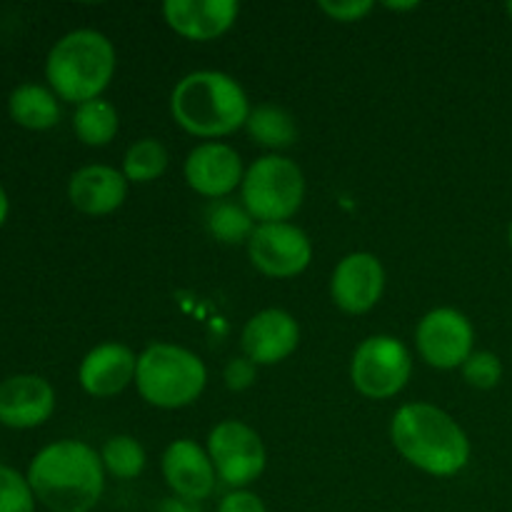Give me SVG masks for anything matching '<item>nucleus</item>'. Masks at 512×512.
Wrapping results in <instances>:
<instances>
[{
	"mask_svg": "<svg viewBox=\"0 0 512 512\" xmlns=\"http://www.w3.org/2000/svg\"><path fill=\"white\" fill-rule=\"evenodd\" d=\"M170 113L195 138H223L248 123L250 103L243 85L220 70L185 75L170 95Z\"/></svg>",
	"mask_w": 512,
	"mask_h": 512,
	"instance_id": "nucleus-3",
	"label": "nucleus"
},
{
	"mask_svg": "<svg viewBox=\"0 0 512 512\" xmlns=\"http://www.w3.org/2000/svg\"><path fill=\"white\" fill-rule=\"evenodd\" d=\"M320 10L338 23H355L373 10L370 0H320Z\"/></svg>",
	"mask_w": 512,
	"mask_h": 512,
	"instance_id": "nucleus-27",
	"label": "nucleus"
},
{
	"mask_svg": "<svg viewBox=\"0 0 512 512\" xmlns=\"http://www.w3.org/2000/svg\"><path fill=\"white\" fill-rule=\"evenodd\" d=\"M163 478L175 493V498L200 503V500L213 495L218 473H215L208 450L200 448L195 440L183 438L165 448Z\"/></svg>",
	"mask_w": 512,
	"mask_h": 512,
	"instance_id": "nucleus-14",
	"label": "nucleus"
},
{
	"mask_svg": "<svg viewBox=\"0 0 512 512\" xmlns=\"http://www.w3.org/2000/svg\"><path fill=\"white\" fill-rule=\"evenodd\" d=\"M463 378L465 383L473 385V388L490 390L500 383V378H503V363H500V358L495 353L478 350V353H473L463 363Z\"/></svg>",
	"mask_w": 512,
	"mask_h": 512,
	"instance_id": "nucleus-26",
	"label": "nucleus"
},
{
	"mask_svg": "<svg viewBox=\"0 0 512 512\" xmlns=\"http://www.w3.org/2000/svg\"><path fill=\"white\" fill-rule=\"evenodd\" d=\"M413 375L410 350L393 335H373L358 345L350 363L355 390L370 400L398 395Z\"/></svg>",
	"mask_w": 512,
	"mask_h": 512,
	"instance_id": "nucleus-7",
	"label": "nucleus"
},
{
	"mask_svg": "<svg viewBox=\"0 0 512 512\" xmlns=\"http://www.w3.org/2000/svg\"><path fill=\"white\" fill-rule=\"evenodd\" d=\"M208 383L203 360L188 348L155 343L138 355L135 385L145 403L163 410H178L195 403Z\"/></svg>",
	"mask_w": 512,
	"mask_h": 512,
	"instance_id": "nucleus-5",
	"label": "nucleus"
},
{
	"mask_svg": "<svg viewBox=\"0 0 512 512\" xmlns=\"http://www.w3.org/2000/svg\"><path fill=\"white\" fill-rule=\"evenodd\" d=\"M208 455L218 478L235 490L255 483L268 460L260 435L240 420H223L210 430Z\"/></svg>",
	"mask_w": 512,
	"mask_h": 512,
	"instance_id": "nucleus-8",
	"label": "nucleus"
},
{
	"mask_svg": "<svg viewBox=\"0 0 512 512\" xmlns=\"http://www.w3.org/2000/svg\"><path fill=\"white\" fill-rule=\"evenodd\" d=\"M158 512H200L198 503H190V500L183 498H170L160 505Z\"/></svg>",
	"mask_w": 512,
	"mask_h": 512,
	"instance_id": "nucleus-30",
	"label": "nucleus"
},
{
	"mask_svg": "<svg viewBox=\"0 0 512 512\" xmlns=\"http://www.w3.org/2000/svg\"><path fill=\"white\" fill-rule=\"evenodd\" d=\"M245 128H248L250 138L255 143L273 150L290 148L295 143V138H298L295 118L288 110L280 108V105H258L255 110H250Z\"/></svg>",
	"mask_w": 512,
	"mask_h": 512,
	"instance_id": "nucleus-20",
	"label": "nucleus"
},
{
	"mask_svg": "<svg viewBox=\"0 0 512 512\" xmlns=\"http://www.w3.org/2000/svg\"><path fill=\"white\" fill-rule=\"evenodd\" d=\"M385 8H390V10H413V8H418V3H385Z\"/></svg>",
	"mask_w": 512,
	"mask_h": 512,
	"instance_id": "nucleus-32",
	"label": "nucleus"
},
{
	"mask_svg": "<svg viewBox=\"0 0 512 512\" xmlns=\"http://www.w3.org/2000/svg\"><path fill=\"white\" fill-rule=\"evenodd\" d=\"M103 468L118 480H133L145 470V450L130 435H115L100 450Z\"/></svg>",
	"mask_w": 512,
	"mask_h": 512,
	"instance_id": "nucleus-24",
	"label": "nucleus"
},
{
	"mask_svg": "<svg viewBox=\"0 0 512 512\" xmlns=\"http://www.w3.org/2000/svg\"><path fill=\"white\" fill-rule=\"evenodd\" d=\"M240 198L258 223H288L305 198L303 170L283 155L258 158L245 170Z\"/></svg>",
	"mask_w": 512,
	"mask_h": 512,
	"instance_id": "nucleus-6",
	"label": "nucleus"
},
{
	"mask_svg": "<svg viewBox=\"0 0 512 512\" xmlns=\"http://www.w3.org/2000/svg\"><path fill=\"white\" fill-rule=\"evenodd\" d=\"M243 160L230 145L208 140L190 150L185 160V180L203 198L223 200L243 185Z\"/></svg>",
	"mask_w": 512,
	"mask_h": 512,
	"instance_id": "nucleus-12",
	"label": "nucleus"
},
{
	"mask_svg": "<svg viewBox=\"0 0 512 512\" xmlns=\"http://www.w3.org/2000/svg\"><path fill=\"white\" fill-rule=\"evenodd\" d=\"M8 210H10L8 195H5L3 185H0V225H3V223H5V218H8Z\"/></svg>",
	"mask_w": 512,
	"mask_h": 512,
	"instance_id": "nucleus-31",
	"label": "nucleus"
},
{
	"mask_svg": "<svg viewBox=\"0 0 512 512\" xmlns=\"http://www.w3.org/2000/svg\"><path fill=\"white\" fill-rule=\"evenodd\" d=\"M255 368L258 365L250 363L248 358H233L228 365H225V385H228L230 390H235V393H240V390H248L250 385L255 383Z\"/></svg>",
	"mask_w": 512,
	"mask_h": 512,
	"instance_id": "nucleus-28",
	"label": "nucleus"
},
{
	"mask_svg": "<svg viewBox=\"0 0 512 512\" xmlns=\"http://www.w3.org/2000/svg\"><path fill=\"white\" fill-rule=\"evenodd\" d=\"M395 450L435 478L458 475L470 460V440L458 420L430 403H408L390 425Z\"/></svg>",
	"mask_w": 512,
	"mask_h": 512,
	"instance_id": "nucleus-2",
	"label": "nucleus"
},
{
	"mask_svg": "<svg viewBox=\"0 0 512 512\" xmlns=\"http://www.w3.org/2000/svg\"><path fill=\"white\" fill-rule=\"evenodd\" d=\"M508 240H510V248H512V223H510V233H508Z\"/></svg>",
	"mask_w": 512,
	"mask_h": 512,
	"instance_id": "nucleus-33",
	"label": "nucleus"
},
{
	"mask_svg": "<svg viewBox=\"0 0 512 512\" xmlns=\"http://www.w3.org/2000/svg\"><path fill=\"white\" fill-rule=\"evenodd\" d=\"M120 128V118H118V110L110 100L103 98H95L88 100V103L78 105L73 115V130L85 145H108L110 140L118 135Z\"/></svg>",
	"mask_w": 512,
	"mask_h": 512,
	"instance_id": "nucleus-21",
	"label": "nucleus"
},
{
	"mask_svg": "<svg viewBox=\"0 0 512 512\" xmlns=\"http://www.w3.org/2000/svg\"><path fill=\"white\" fill-rule=\"evenodd\" d=\"M168 150L160 140L143 138L128 148L123 158V175L128 183H153L168 168Z\"/></svg>",
	"mask_w": 512,
	"mask_h": 512,
	"instance_id": "nucleus-23",
	"label": "nucleus"
},
{
	"mask_svg": "<svg viewBox=\"0 0 512 512\" xmlns=\"http://www.w3.org/2000/svg\"><path fill=\"white\" fill-rule=\"evenodd\" d=\"M475 330L470 320L455 308L430 310L415 330L420 358L438 370L463 368L473 350Z\"/></svg>",
	"mask_w": 512,
	"mask_h": 512,
	"instance_id": "nucleus-10",
	"label": "nucleus"
},
{
	"mask_svg": "<svg viewBox=\"0 0 512 512\" xmlns=\"http://www.w3.org/2000/svg\"><path fill=\"white\" fill-rule=\"evenodd\" d=\"M115 73V48L98 30H73L50 48L45 75L58 98L83 105L100 98Z\"/></svg>",
	"mask_w": 512,
	"mask_h": 512,
	"instance_id": "nucleus-4",
	"label": "nucleus"
},
{
	"mask_svg": "<svg viewBox=\"0 0 512 512\" xmlns=\"http://www.w3.org/2000/svg\"><path fill=\"white\" fill-rule=\"evenodd\" d=\"M508 13H510V18H512V3H508Z\"/></svg>",
	"mask_w": 512,
	"mask_h": 512,
	"instance_id": "nucleus-34",
	"label": "nucleus"
},
{
	"mask_svg": "<svg viewBox=\"0 0 512 512\" xmlns=\"http://www.w3.org/2000/svg\"><path fill=\"white\" fill-rule=\"evenodd\" d=\"M250 263L268 278H295L313 260V243L293 223H258L248 240Z\"/></svg>",
	"mask_w": 512,
	"mask_h": 512,
	"instance_id": "nucleus-9",
	"label": "nucleus"
},
{
	"mask_svg": "<svg viewBox=\"0 0 512 512\" xmlns=\"http://www.w3.org/2000/svg\"><path fill=\"white\" fill-rule=\"evenodd\" d=\"M300 328L298 320L280 308L260 310L258 315L245 323L240 345L250 363L255 365H275L298 350Z\"/></svg>",
	"mask_w": 512,
	"mask_h": 512,
	"instance_id": "nucleus-13",
	"label": "nucleus"
},
{
	"mask_svg": "<svg viewBox=\"0 0 512 512\" xmlns=\"http://www.w3.org/2000/svg\"><path fill=\"white\" fill-rule=\"evenodd\" d=\"M205 225L215 240L228 245L250 240L255 230V220L245 210V205L230 203V200H215L205 213Z\"/></svg>",
	"mask_w": 512,
	"mask_h": 512,
	"instance_id": "nucleus-22",
	"label": "nucleus"
},
{
	"mask_svg": "<svg viewBox=\"0 0 512 512\" xmlns=\"http://www.w3.org/2000/svg\"><path fill=\"white\" fill-rule=\"evenodd\" d=\"M0 512H35V495L28 478L0 465Z\"/></svg>",
	"mask_w": 512,
	"mask_h": 512,
	"instance_id": "nucleus-25",
	"label": "nucleus"
},
{
	"mask_svg": "<svg viewBox=\"0 0 512 512\" xmlns=\"http://www.w3.org/2000/svg\"><path fill=\"white\" fill-rule=\"evenodd\" d=\"M135 370H138V358L128 345L103 343L85 355L78 380L85 393L93 398H113L135 383Z\"/></svg>",
	"mask_w": 512,
	"mask_h": 512,
	"instance_id": "nucleus-17",
	"label": "nucleus"
},
{
	"mask_svg": "<svg viewBox=\"0 0 512 512\" xmlns=\"http://www.w3.org/2000/svg\"><path fill=\"white\" fill-rule=\"evenodd\" d=\"M53 410L55 390L40 375H13L0 383V423L8 428H38Z\"/></svg>",
	"mask_w": 512,
	"mask_h": 512,
	"instance_id": "nucleus-15",
	"label": "nucleus"
},
{
	"mask_svg": "<svg viewBox=\"0 0 512 512\" xmlns=\"http://www.w3.org/2000/svg\"><path fill=\"white\" fill-rule=\"evenodd\" d=\"M218 512H268V510H265L263 500H260L255 493H250V490H233V493H228L223 500H220Z\"/></svg>",
	"mask_w": 512,
	"mask_h": 512,
	"instance_id": "nucleus-29",
	"label": "nucleus"
},
{
	"mask_svg": "<svg viewBox=\"0 0 512 512\" xmlns=\"http://www.w3.org/2000/svg\"><path fill=\"white\" fill-rule=\"evenodd\" d=\"M28 483L35 500L53 512H90L105 488L100 455L80 440H60L33 458Z\"/></svg>",
	"mask_w": 512,
	"mask_h": 512,
	"instance_id": "nucleus-1",
	"label": "nucleus"
},
{
	"mask_svg": "<svg viewBox=\"0 0 512 512\" xmlns=\"http://www.w3.org/2000/svg\"><path fill=\"white\" fill-rule=\"evenodd\" d=\"M10 118L28 130H48L58 125L60 105L53 90L43 85L25 83L10 93Z\"/></svg>",
	"mask_w": 512,
	"mask_h": 512,
	"instance_id": "nucleus-19",
	"label": "nucleus"
},
{
	"mask_svg": "<svg viewBox=\"0 0 512 512\" xmlns=\"http://www.w3.org/2000/svg\"><path fill=\"white\" fill-rule=\"evenodd\" d=\"M383 290L385 270L373 253H350L335 265L330 295L343 313H368L383 298Z\"/></svg>",
	"mask_w": 512,
	"mask_h": 512,
	"instance_id": "nucleus-11",
	"label": "nucleus"
},
{
	"mask_svg": "<svg viewBox=\"0 0 512 512\" xmlns=\"http://www.w3.org/2000/svg\"><path fill=\"white\" fill-rule=\"evenodd\" d=\"M240 5L235 0H168L165 23L188 40H215L233 28Z\"/></svg>",
	"mask_w": 512,
	"mask_h": 512,
	"instance_id": "nucleus-16",
	"label": "nucleus"
},
{
	"mask_svg": "<svg viewBox=\"0 0 512 512\" xmlns=\"http://www.w3.org/2000/svg\"><path fill=\"white\" fill-rule=\"evenodd\" d=\"M128 180L110 165H85L70 178L68 198L80 213L110 215L125 203Z\"/></svg>",
	"mask_w": 512,
	"mask_h": 512,
	"instance_id": "nucleus-18",
	"label": "nucleus"
}]
</instances>
